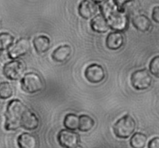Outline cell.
<instances>
[{"instance_id":"cell-1","label":"cell","mask_w":159,"mask_h":148,"mask_svg":"<svg viewBox=\"0 0 159 148\" xmlns=\"http://www.w3.org/2000/svg\"><path fill=\"white\" fill-rule=\"evenodd\" d=\"M5 118L4 127L7 131H15L20 127L26 130H35L40 124L37 115L16 99L8 103Z\"/></svg>"},{"instance_id":"cell-2","label":"cell","mask_w":159,"mask_h":148,"mask_svg":"<svg viewBox=\"0 0 159 148\" xmlns=\"http://www.w3.org/2000/svg\"><path fill=\"white\" fill-rule=\"evenodd\" d=\"M136 129L135 119L130 115H124L113 125V133L120 139H127L134 134Z\"/></svg>"},{"instance_id":"cell-3","label":"cell","mask_w":159,"mask_h":148,"mask_svg":"<svg viewBox=\"0 0 159 148\" xmlns=\"http://www.w3.org/2000/svg\"><path fill=\"white\" fill-rule=\"evenodd\" d=\"M20 85L23 91L28 94L39 92L42 91L44 87L42 78L34 72H29L24 74L20 81Z\"/></svg>"},{"instance_id":"cell-4","label":"cell","mask_w":159,"mask_h":148,"mask_svg":"<svg viewBox=\"0 0 159 148\" xmlns=\"http://www.w3.org/2000/svg\"><path fill=\"white\" fill-rule=\"evenodd\" d=\"M152 77L147 69L137 70L132 73L130 82L134 88L143 91L150 88L152 85Z\"/></svg>"},{"instance_id":"cell-5","label":"cell","mask_w":159,"mask_h":148,"mask_svg":"<svg viewBox=\"0 0 159 148\" xmlns=\"http://www.w3.org/2000/svg\"><path fill=\"white\" fill-rule=\"evenodd\" d=\"M24 71V65L23 62L18 60H12L5 64L2 70L5 77L12 81L20 79L23 76Z\"/></svg>"},{"instance_id":"cell-6","label":"cell","mask_w":159,"mask_h":148,"mask_svg":"<svg viewBox=\"0 0 159 148\" xmlns=\"http://www.w3.org/2000/svg\"><path fill=\"white\" fill-rule=\"evenodd\" d=\"M30 51V42L27 38H20L8 49V56L12 60L26 55Z\"/></svg>"},{"instance_id":"cell-7","label":"cell","mask_w":159,"mask_h":148,"mask_svg":"<svg viewBox=\"0 0 159 148\" xmlns=\"http://www.w3.org/2000/svg\"><path fill=\"white\" fill-rule=\"evenodd\" d=\"M85 77L90 83H100L106 78L105 69L102 65L96 63L92 64L85 68Z\"/></svg>"},{"instance_id":"cell-8","label":"cell","mask_w":159,"mask_h":148,"mask_svg":"<svg viewBox=\"0 0 159 148\" xmlns=\"http://www.w3.org/2000/svg\"><path fill=\"white\" fill-rule=\"evenodd\" d=\"M57 141L62 147L72 148L78 145L80 141L79 135L75 131L61 130L57 134Z\"/></svg>"},{"instance_id":"cell-9","label":"cell","mask_w":159,"mask_h":148,"mask_svg":"<svg viewBox=\"0 0 159 148\" xmlns=\"http://www.w3.org/2000/svg\"><path fill=\"white\" fill-rule=\"evenodd\" d=\"M124 43V35L122 32L114 31L108 34L106 39V45L108 49L117 51L120 49Z\"/></svg>"},{"instance_id":"cell-10","label":"cell","mask_w":159,"mask_h":148,"mask_svg":"<svg viewBox=\"0 0 159 148\" xmlns=\"http://www.w3.org/2000/svg\"><path fill=\"white\" fill-rule=\"evenodd\" d=\"M97 6L90 0H82L79 6V14L85 20L92 18L97 12Z\"/></svg>"},{"instance_id":"cell-11","label":"cell","mask_w":159,"mask_h":148,"mask_svg":"<svg viewBox=\"0 0 159 148\" xmlns=\"http://www.w3.org/2000/svg\"><path fill=\"white\" fill-rule=\"evenodd\" d=\"M17 145L20 148H38V138L30 133H23L17 138Z\"/></svg>"},{"instance_id":"cell-12","label":"cell","mask_w":159,"mask_h":148,"mask_svg":"<svg viewBox=\"0 0 159 148\" xmlns=\"http://www.w3.org/2000/svg\"><path fill=\"white\" fill-rule=\"evenodd\" d=\"M71 47L68 44H64L56 48L51 54L53 61L57 63H64L70 57L71 54Z\"/></svg>"},{"instance_id":"cell-13","label":"cell","mask_w":159,"mask_h":148,"mask_svg":"<svg viewBox=\"0 0 159 148\" xmlns=\"http://www.w3.org/2000/svg\"><path fill=\"white\" fill-rule=\"evenodd\" d=\"M91 28L94 32L103 34L110 29V26L104 16L102 14H98L92 20Z\"/></svg>"},{"instance_id":"cell-14","label":"cell","mask_w":159,"mask_h":148,"mask_svg":"<svg viewBox=\"0 0 159 148\" xmlns=\"http://www.w3.org/2000/svg\"><path fill=\"white\" fill-rule=\"evenodd\" d=\"M132 23L138 31L143 33L148 32L152 27V22L150 19L143 14H138L134 16L132 19Z\"/></svg>"},{"instance_id":"cell-15","label":"cell","mask_w":159,"mask_h":148,"mask_svg":"<svg viewBox=\"0 0 159 148\" xmlns=\"http://www.w3.org/2000/svg\"><path fill=\"white\" fill-rule=\"evenodd\" d=\"M33 44L34 49L38 54H43L46 53L51 47V40L47 36L40 35L34 39Z\"/></svg>"},{"instance_id":"cell-16","label":"cell","mask_w":159,"mask_h":148,"mask_svg":"<svg viewBox=\"0 0 159 148\" xmlns=\"http://www.w3.org/2000/svg\"><path fill=\"white\" fill-rule=\"evenodd\" d=\"M121 11L126 14L128 17L135 16L138 15L139 5L135 0H127L122 4L120 7Z\"/></svg>"},{"instance_id":"cell-17","label":"cell","mask_w":159,"mask_h":148,"mask_svg":"<svg viewBox=\"0 0 159 148\" xmlns=\"http://www.w3.org/2000/svg\"><path fill=\"white\" fill-rule=\"evenodd\" d=\"M148 142V137L144 133L137 132L134 133L130 140V145L132 148H144Z\"/></svg>"},{"instance_id":"cell-18","label":"cell","mask_w":159,"mask_h":148,"mask_svg":"<svg viewBox=\"0 0 159 148\" xmlns=\"http://www.w3.org/2000/svg\"><path fill=\"white\" fill-rule=\"evenodd\" d=\"M79 117V129L81 132H89L94 127L95 120L88 115H81Z\"/></svg>"},{"instance_id":"cell-19","label":"cell","mask_w":159,"mask_h":148,"mask_svg":"<svg viewBox=\"0 0 159 148\" xmlns=\"http://www.w3.org/2000/svg\"><path fill=\"white\" fill-rule=\"evenodd\" d=\"M79 117L77 115L74 113H68L65 116L63 123L66 130L75 131L79 129Z\"/></svg>"},{"instance_id":"cell-20","label":"cell","mask_w":159,"mask_h":148,"mask_svg":"<svg viewBox=\"0 0 159 148\" xmlns=\"http://www.w3.org/2000/svg\"><path fill=\"white\" fill-rule=\"evenodd\" d=\"M13 95V88L8 82H2L0 83V99H8Z\"/></svg>"},{"instance_id":"cell-21","label":"cell","mask_w":159,"mask_h":148,"mask_svg":"<svg viewBox=\"0 0 159 148\" xmlns=\"http://www.w3.org/2000/svg\"><path fill=\"white\" fill-rule=\"evenodd\" d=\"M14 37L9 33L0 34V47L2 51L8 50L13 44Z\"/></svg>"},{"instance_id":"cell-22","label":"cell","mask_w":159,"mask_h":148,"mask_svg":"<svg viewBox=\"0 0 159 148\" xmlns=\"http://www.w3.org/2000/svg\"><path fill=\"white\" fill-rule=\"evenodd\" d=\"M149 71L151 74L159 78V55L152 59L149 64Z\"/></svg>"},{"instance_id":"cell-23","label":"cell","mask_w":159,"mask_h":148,"mask_svg":"<svg viewBox=\"0 0 159 148\" xmlns=\"http://www.w3.org/2000/svg\"><path fill=\"white\" fill-rule=\"evenodd\" d=\"M148 148H159V137H154L149 141Z\"/></svg>"},{"instance_id":"cell-24","label":"cell","mask_w":159,"mask_h":148,"mask_svg":"<svg viewBox=\"0 0 159 148\" xmlns=\"http://www.w3.org/2000/svg\"><path fill=\"white\" fill-rule=\"evenodd\" d=\"M152 19L155 23H159V6H155L152 10Z\"/></svg>"},{"instance_id":"cell-25","label":"cell","mask_w":159,"mask_h":148,"mask_svg":"<svg viewBox=\"0 0 159 148\" xmlns=\"http://www.w3.org/2000/svg\"><path fill=\"white\" fill-rule=\"evenodd\" d=\"M92 1L93 2H99V3H101L103 1H105V0H92Z\"/></svg>"},{"instance_id":"cell-26","label":"cell","mask_w":159,"mask_h":148,"mask_svg":"<svg viewBox=\"0 0 159 148\" xmlns=\"http://www.w3.org/2000/svg\"><path fill=\"white\" fill-rule=\"evenodd\" d=\"M72 148H85V147H82V146H81V145H79V144H78V145H76L75 147H74Z\"/></svg>"},{"instance_id":"cell-27","label":"cell","mask_w":159,"mask_h":148,"mask_svg":"<svg viewBox=\"0 0 159 148\" xmlns=\"http://www.w3.org/2000/svg\"><path fill=\"white\" fill-rule=\"evenodd\" d=\"M2 51V49H1V47H0V52H1Z\"/></svg>"}]
</instances>
